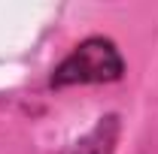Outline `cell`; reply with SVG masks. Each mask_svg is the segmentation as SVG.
I'll return each instance as SVG.
<instances>
[{"mask_svg":"<svg viewBox=\"0 0 158 154\" xmlns=\"http://www.w3.org/2000/svg\"><path fill=\"white\" fill-rule=\"evenodd\" d=\"M125 70L128 64L122 58L118 45L110 37L94 33L73 45V52L52 70L49 85L55 91L76 88V85H113V82H122Z\"/></svg>","mask_w":158,"mask_h":154,"instance_id":"6da1fadb","label":"cell"},{"mask_svg":"<svg viewBox=\"0 0 158 154\" xmlns=\"http://www.w3.org/2000/svg\"><path fill=\"white\" fill-rule=\"evenodd\" d=\"M118 136H122V118L116 112H110V115L98 118V124L85 136H79L70 154H116Z\"/></svg>","mask_w":158,"mask_h":154,"instance_id":"7a4b0ae2","label":"cell"}]
</instances>
